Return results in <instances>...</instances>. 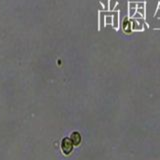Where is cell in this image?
I'll return each mask as SVG.
<instances>
[{"label": "cell", "instance_id": "obj_3", "mask_svg": "<svg viewBox=\"0 0 160 160\" xmlns=\"http://www.w3.org/2000/svg\"><path fill=\"white\" fill-rule=\"evenodd\" d=\"M130 24L128 23L127 21H125V23H124V30H125L126 32H129L130 31V28H128V26H129Z\"/></svg>", "mask_w": 160, "mask_h": 160}, {"label": "cell", "instance_id": "obj_2", "mask_svg": "<svg viewBox=\"0 0 160 160\" xmlns=\"http://www.w3.org/2000/svg\"><path fill=\"white\" fill-rule=\"evenodd\" d=\"M70 139H71L72 143L74 145H79L80 142H81V135L78 132H73L71 134V136H70Z\"/></svg>", "mask_w": 160, "mask_h": 160}, {"label": "cell", "instance_id": "obj_1", "mask_svg": "<svg viewBox=\"0 0 160 160\" xmlns=\"http://www.w3.org/2000/svg\"><path fill=\"white\" fill-rule=\"evenodd\" d=\"M73 145L74 144L72 143L70 138H64L61 142V148H62L63 153L66 154V155L70 154V152L72 151V148H73Z\"/></svg>", "mask_w": 160, "mask_h": 160}]
</instances>
